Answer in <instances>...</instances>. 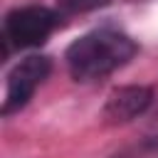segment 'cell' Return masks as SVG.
Masks as SVG:
<instances>
[{
	"label": "cell",
	"instance_id": "277c9868",
	"mask_svg": "<svg viewBox=\"0 0 158 158\" xmlns=\"http://www.w3.org/2000/svg\"><path fill=\"white\" fill-rule=\"evenodd\" d=\"M153 104V89L151 86H118L109 94L101 116L106 118V123H128L133 118H138L141 114H146Z\"/></svg>",
	"mask_w": 158,
	"mask_h": 158
},
{
	"label": "cell",
	"instance_id": "7a4b0ae2",
	"mask_svg": "<svg viewBox=\"0 0 158 158\" xmlns=\"http://www.w3.org/2000/svg\"><path fill=\"white\" fill-rule=\"evenodd\" d=\"M57 22H59V17L49 7H42V5L15 7L12 12L5 15L2 40H5V44L17 47V49L40 47L57 30Z\"/></svg>",
	"mask_w": 158,
	"mask_h": 158
},
{
	"label": "cell",
	"instance_id": "6da1fadb",
	"mask_svg": "<svg viewBox=\"0 0 158 158\" xmlns=\"http://www.w3.org/2000/svg\"><path fill=\"white\" fill-rule=\"evenodd\" d=\"M136 49L138 47L128 35L111 30V27H101V30H91L81 35L79 40H74L64 59H67V69L72 79L99 81L114 74L116 69H121L123 64H128Z\"/></svg>",
	"mask_w": 158,
	"mask_h": 158
},
{
	"label": "cell",
	"instance_id": "3957f363",
	"mask_svg": "<svg viewBox=\"0 0 158 158\" xmlns=\"http://www.w3.org/2000/svg\"><path fill=\"white\" fill-rule=\"evenodd\" d=\"M52 64L42 54H30L22 62H17L10 74H7V89H5V101H2V114L20 111L35 94V89L47 79Z\"/></svg>",
	"mask_w": 158,
	"mask_h": 158
}]
</instances>
